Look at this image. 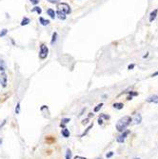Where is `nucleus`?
<instances>
[{
	"label": "nucleus",
	"mask_w": 158,
	"mask_h": 159,
	"mask_svg": "<svg viewBox=\"0 0 158 159\" xmlns=\"http://www.w3.org/2000/svg\"><path fill=\"white\" fill-rule=\"evenodd\" d=\"M132 121V118L131 116H129V115L123 116L122 118H120L119 120L117 121V123L115 125L116 130L119 133L124 132L125 130H127V128L130 126Z\"/></svg>",
	"instance_id": "1"
},
{
	"label": "nucleus",
	"mask_w": 158,
	"mask_h": 159,
	"mask_svg": "<svg viewBox=\"0 0 158 159\" xmlns=\"http://www.w3.org/2000/svg\"><path fill=\"white\" fill-rule=\"evenodd\" d=\"M58 11H60L62 13H64L65 14H68L71 13V9H70V6L66 3H62V4H59L58 5Z\"/></svg>",
	"instance_id": "2"
},
{
	"label": "nucleus",
	"mask_w": 158,
	"mask_h": 159,
	"mask_svg": "<svg viewBox=\"0 0 158 159\" xmlns=\"http://www.w3.org/2000/svg\"><path fill=\"white\" fill-rule=\"evenodd\" d=\"M131 133V131L130 130H125L124 132H122V133L118 136L117 138H116V141L118 142V143H124V141H125V139H126V137L129 135Z\"/></svg>",
	"instance_id": "3"
},
{
	"label": "nucleus",
	"mask_w": 158,
	"mask_h": 159,
	"mask_svg": "<svg viewBox=\"0 0 158 159\" xmlns=\"http://www.w3.org/2000/svg\"><path fill=\"white\" fill-rule=\"evenodd\" d=\"M48 53H49V50H48L47 46L42 44L40 46V53H39V57H40L41 59H45L48 56Z\"/></svg>",
	"instance_id": "4"
},
{
	"label": "nucleus",
	"mask_w": 158,
	"mask_h": 159,
	"mask_svg": "<svg viewBox=\"0 0 158 159\" xmlns=\"http://www.w3.org/2000/svg\"><path fill=\"white\" fill-rule=\"evenodd\" d=\"M158 14V9H155L150 14V22H153Z\"/></svg>",
	"instance_id": "5"
},
{
	"label": "nucleus",
	"mask_w": 158,
	"mask_h": 159,
	"mask_svg": "<svg viewBox=\"0 0 158 159\" xmlns=\"http://www.w3.org/2000/svg\"><path fill=\"white\" fill-rule=\"evenodd\" d=\"M146 101L149 102V103L153 102V103H155V104H158V95L154 94V95H152V96H151V97L148 98Z\"/></svg>",
	"instance_id": "6"
},
{
	"label": "nucleus",
	"mask_w": 158,
	"mask_h": 159,
	"mask_svg": "<svg viewBox=\"0 0 158 159\" xmlns=\"http://www.w3.org/2000/svg\"><path fill=\"white\" fill-rule=\"evenodd\" d=\"M61 134H62V136H63V137H65V138H69V137H70V135H71L70 130H68L67 128L62 129V130H61Z\"/></svg>",
	"instance_id": "7"
},
{
	"label": "nucleus",
	"mask_w": 158,
	"mask_h": 159,
	"mask_svg": "<svg viewBox=\"0 0 158 159\" xmlns=\"http://www.w3.org/2000/svg\"><path fill=\"white\" fill-rule=\"evenodd\" d=\"M0 81H1V84L4 88L7 86V75H6V74L3 73L1 75H0Z\"/></svg>",
	"instance_id": "8"
},
{
	"label": "nucleus",
	"mask_w": 158,
	"mask_h": 159,
	"mask_svg": "<svg viewBox=\"0 0 158 159\" xmlns=\"http://www.w3.org/2000/svg\"><path fill=\"white\" fill-rule=\"evenodd\" d=\"M134 122L135 124H140L142 122V116L140 113H137L135 114V117H134Z\"/></svg>",
	"instance_id": "9"
},
{
	"label": "nucleus",
	"mask_w": 158,
	"mask_h": 159,
	"mask_svg": "<svg viewBox=\"0 0 158 159\" xmlns=\"http://www.w3.org/2000/svg\"><path fill=\"white\" fill-rule=\"evenodd\" d=\"M113 108L117 109V110H122V109L124 108V104L121 103V102H118V103H114L113 105Z\"/></svg>",
	"instance_id": "10"
},
{
	"label": "nucleus",
	"mask_w": 158,
	"mask_h": 159,
	"mask_svg": "<svg viewBox=\"0 0 158 159\" xmlns=\"http://www.w3.org/2000/svg\"><path fill=\"white\" fill-rule=\"evenodd\" d=\"M56 14H57V16H58L59 19H62V20L66 19V14H65L64 13L60 12V11H57V12H56Z\"/></svg>",
	"instance_id": "11"
},
{
	"label": "nucleus",
	"mask_w": 158,
	"mask_h": 159,
	"mask_svg": "<svg viewBox=\"0 0 158 159\" xmlns=\"http://www.w3.org/2000/svg\"><path fill=\"white\" fill-rule=\"evenodd\" d=\"M47 13H48V14L50 15L53 19H54V17H55V15H56V14L54 13V11L53 10H52V9H49L48 11H47Z\"/></svg>",
	"instance_id": "12"
},
{
	"label": "nucleus",
	"mask_w": 158,
	"mask_h": 159,
	"mask_svg": "<svg viewBox=\"0 0 158 159\" xmlns=\"http://www.w3.org/2000/svg\"><path fill=\"white\" fill-rule=\"evenodd\" d=\"M93 124H91L90 126H89V127H88V128L86 129V131H85V132H84V133H83L81 134V137H84V136H85V135H86V134H87V133H88L89 132L91 131V129H93Z\"/></svg>",
	"instance_id": "13"
},
{
	"label": "nucleus",
	"mask_w": 158,
	"mask_h": 159,
	"mask_svg": "<svg viewBox=\"0 0 158 159\" xmlns=\"http://www.w3.org/2000/svg\"><path fill=\"white\" fill-rule=\"evenodd\" d=\"M65 157H66V159H73L72 158V151L70 150V149H67Z\"/></svg>",
	"instance_id": "14"
},
{
	"label": "nucleus",
	"mask_w": 158,
	"mask_h": 159,
	"mask_svg": "<svg viewBox=\"0 0 158 159\" xmlns=\"http://www.w3.org/2000/svg\"><path fill=\"white\" fill-rule=\"evenodd\" d=\"M39 20H40V22H41V24H42L43 26H47V25L50 24V21H49V20H46V19H44L43 17H40V18H39Z\"/></svg>",
	"instance_id": "15"
},
{
	"label": "nucleus",
	"mask_w": 158,
	"mask_h": 159,
	"mask_svg": "<svg viewBox=\"0 0 158 159\" xmlns=\"http://www.w3.org/2000/svg\"><path fill=\"white\" fill-rule=\"evenodd\" d=\"M5 69H6V64L5 62L2 60V59H0V71H5Z\"/></svg>",
	"instance_id": "16"
},
{
	"label": "nucleus",
	"mask_w": 158,
	"mask_h": 159,
	"mask_svg": "<svg viewBox=\"0 0 158 159\" xmlns=\"http://www.w3.org/2000/svg\"><path fill=\"white\" fill-rule=\"evenodd\" d=\"M103 105H104L103 103H100V104H98V105H97V106H96V107L94 108L93 112H94V113H98V112L100 111V109H101V108L103 107Z\"/></svg>",
	"instance_id": "17"
},
{
	"label": "nucleus",
	"mask_w": 158,
	"mask_h": 159,
	"mask_svg": "<svg viewBox=\"0 0 158 159\" xmlns=\"http://www.w3.org/2000/svg\"><path fill=\"white\" fill-rule=\"evenodd\" d=\"M29 23H30V19H29L28 17H24L23 20H22V22H21V25H22V26H25V25H28Z\"/></svg>",
	"instance_id": "18"
},
{
	"label": "nucleus",
	"mask_w": 158,
	"mask_h": 159,
	"mask_svg": "<svg viewBox=\"0 0 158 159\" xmlns=\"http://www.w3.org/2000/svg\"><path fill=\"white\" fill-rule=\"evenodd\" d=\"M32 12H37L38 13V14H40L41 13H42V10L39 8V7H34L33 10H32Z\"/></svg>",
	"instance_id": "19"
},
{
	"label": "nucleus",
	"mask_w": 158,
	"mask_h": 159,
	"mask_svg": "<svg viewBox=\"0 0 158 159\" xmlns=\"http://www.w3.org/2000/svg\"><path fill=\"white\" fill-rule=\"evenodd\" d=\"M15 113L16 114H19L20 113V103H17V105H16V107H15Z\"/></svg>",
	"instance_id": "20"
},
{
	"label": "nucleus",
	"mask_w": 158,
	"mask_h": 159,
	"mask_svg": "<svg viewBox=\"0 0 158 159\" xmlns=\"http://www.w3.org/2000/svg\"><path fill=\"white\" fill-rule=\"evenodd\" d=\"M69 122H71V118H68V117L62 118V120H61V123H63V124H68Z\"/></svg>",
	"instance_id": "21"
},
{
	"label": "nucleus",
	"mask_w": 158,
	"mask_h": 159,
	"mask_svg": "<svg viewBox=\"0 0 158 159\" xmlns=\"http://www.w3.org/2000/svg\"><path fill=\"white\" fill-rule=\"evenodd\" d=\"M99 117H101L102 119H105V120H109V119H110V115H108V114H105V113H102V114H100V116Z\"/></svg>",
	"instance_id": "22"
},
{
	"label": "nucleus",
	"mask_w": 158,
	"mask_h": 159,
	"mask_svg": "<svg viewBox=\"0 0 158 159\" xmlns=\"http://www.w3.org/2000/svg\"><path fill=\"white\" fill-rule=\"evenodd\" d=\"M56 37H57V34L56 33H53V39H52V44H54V42L56 41Z\"/></svg>",
	"instance_id": "23"
},
{
	"label": "nucleus",
	"mask_w": 158,
	"mask_h": 159,
	"mask_svg": "<svg viewBox=\"0 0 158 159\" xmlns=\"http://www.w3.org/2000/svg\"><path fill=\"white\" fill-rule=\"evenodd\" d=\"M128 93H129V94H130L131 96H132V97L138 95V93H137V92H128Z\"/></svg>",
	"instance_id": "24"
},
{
	"label": "nucleus",
	"mask_w": 158,
	"mask_h": 159,
	"mask_svg": "<svg viewBox=\"0 0 158 159\" xmlns=\"http://www.w3.org/2000/svg\"><path fill=\"white\" fill-rule=\"evenodd\" d=\"M113 154H114L113 152H110V153H108L106 154V157H107V158H111V157L113 156Z\"/></svg>",
	"instance_id": "25"
},
{
	"label": "nucleus",
	"mask_w": 158,
	"mask_h": 159,
	"mask_svg": "<svg viewBox=\"0 0 158 159\" xmlns=\"http://www.w3.org/2000/svg\"><path fill=\"white\" fill-rule=\"evenodd\" d=\"M7 33H8L7 30H3L2 32H0V37H1V36H4V35H6V34H7Z\"/></svg>",
	"instance_id": "26"
},
{
	"label": "nucleus",
	"mask_w": 158,
	"mask_h": 159,
	"mask_svg": "<svg viewBox=\"0 0 158 159\" xmlns=\"http://www.w3.org/2000/svg\"><path fill=\"white\" fill-rule=\"evenodd\" d=\"M73 159H87L86 157H83V156H80V155H76L73 157Z\"/></svg>",
	"instance_id": "27"
},
{
	"label": "nucleus",
	"mask_w": 158,
	"mask_h": 159,
	"mask_svg": "<svg viewBox=\"0 0 158 159\" xmlns=\"http://www.w3.org/2000/svg\"><path fill=\"white\" fill-rule=\"evenodd\" d=\"M48 1L50 3H53V4H56V3L59 2V0H48Z\"/></svg>",
	"instance_id": "28"
},
{
	"label": "nucleus",
	"mask_w": 158,
	"mask_h": 159,
	"mask_svg": "<svg viewBox=\"0 0 158 159\" xmlns=\"http://www.w3.org/2000/svg\"><path fill=\"white\" fill-rule=\"evenodd\" d=\"M39 1H40V0H31V2L34 4V5H36V4H38L39 3Z\"/></svg>",
	"instance_id": "29"
},
{
	"label": "nucleus",
	"mask_w": 158,
	"mask_h": 159,
	"mask_svg": "<svg viewBox=\"0 0 158 159\" xmlns=\"http://www.w3.org/2000/svg\"><path fill=\"white\" fill-rule=\"evenodd\" d=\"M89 120H90V119H89V118H86V119H84V120L82 121V124H83V125H85V124H88V123H89Z\"/></svg>",
	"instance_id": "30"
},
{
	"label": "nucleus",
	"mask_w": 158,
	"mask_h": 159,
	"mask_svg": "<svg viewBox=\"0 0 158 159\" xmlns=\"http://www.w3.org/2000/svg\"><path fill=\"white\" fill-rule=\"evenodd\" d=\"M135 67V65L134 64H131V65H129V66H128V69H129V70H133V68Z\"/></svg>",
	"instance_id": "31"
},
{
	"label": "nucleus",
	"mask_w": 158,
	"mask_h": 159,
	"mask_svg": "<svg viewBox=\"0 0 158 159\" xmlns=\"http://www.w3.org/2000/svg\"><path fill=\"white\" fill-rule=\"evenodd\" d=\"M98 124H99V125H102L103 124V119L101 117L98 118Z\"/></svg>",
	"instance_id": "32"
},
{
	"label": "nucleus",
	"mask_w": 158,
	"mask_h": 159,
	"mask_svg": "<svg viewBox=\"0 0 158 159\" xmlns=\"http://www.w3.org/2000/svg\"><path fill=\"white\" fill-rule=\"evenodd\" d=\"M157 75H158V71L155 72L154 74H152V77H155V76H157Z\"/></svg>",
	"instance_id": "33"
},
{
	"label": "nucleus",
	"mask_w": 158,
	"mask_h": 159,
	"mask_svg": "<svg viewBox=\"0 0 158 159\" xmlns=\"http://www.w3.org/2000/svg\"><path fill=\"white\" fill-rule=\"evenodd\" d=\"M59 126H60L61 128H63V129L66 128V124H63V123H60V125H59Z\"/></svg>",
	"instance_id": "34"
},
{
	"label": "nucleus",
	"mask_w": 158,
	"mask_h": 159,
	"mask_svg": "<svg viewBox=\"0 0 158 159\" xmlns=\"http://www.w3.org/2000/svg\"><path fill=\"white\" fill-rule=\"evenodd\" d=\"M149 55H150V53H147V54H145V55L143 56V58H147V57L149 56Z\"/></svg>",
	"instance_id": "35"
},
{
	"label": "nucleus",
	"mask_w": 158,
	"mask_h": 159,
	"mask_svg": "<svg viewBox=\"0 0 158 159\" xmlns=\"http://www.w3.org/2000/svg\"><path fill=\"white\" fill-rule=\"evenodd\" d=\"M132 96H131V95H129L127 97V100H132Z\"/></svg>",
	"instance_id": "36"
},
{
	"label": "nucleus",
	"mask_w": 158,
	"mask_h": 159,
	"mask_svg": "<svg viewBox=\"0 0 158 159\" xmlns=\"http://www.w3.org/2000/svg\"><path fill=\"white\" fill-rule=\"evenodd\" d=\"M92 116H93V113H89V116H88V118H89V119H90V118H91Z\"/></svg>",
	"instance_id": "37"
},
{
	"label": "nucleus",
	"mask_w": 158,
	"mask_h": 159,
	"mask_svg": "<svg viewBox=\"0 0 158 159\" xmlns=\"http://www.w3.org/2000/svg\"><path fill=\"white\" fill-rule=\"evenodd\" d=\"M85 110H86V109H85V108H84V109H83V110H82V112H81V113H80V114H79V115H80V116H81V115H82V114H83V113H84V112H85Z\"/></svg>",
	"instance_id": "38"
},
{
	"label": "nucleus",
	"mask_w": 158,
	"mask_h": 159,
	"mask_svg": "<svg viewBox=\"0 0 158 159\" xmlns=\"http://www.w3.org/2000/svg\"><path fill=\"white\" fill-rule=\"evenodd\" d=\"M2 142H3V140H2V138H0V145L2 144Z\"/></svg>",
	"instance_id": "39"
},
{
	"label": "nucleus",
	"mask_w": 158,
	"mask_h": 159,
	"mask_svg": "<svg viewBox=\"0 0 158 159\" xmlns=\"http://www.w3.org/2000/svg\"><path fill=\"white\" fill-rule=\"evenodd\" d=\"M96 159H102V157H97Z\"/></svg>",
	"instance_id": "40"
},
{
	"label": "nucleus",
	"mask_w": 158,
	"mask_h": 159,
	"mask_svg": "<svg viewBox=\"0 0 158 159\" xmlns=\"http://www.w3.org/2000/svg\"><path fill=\"white\" fill-rule=\"evenodd\" d=\"M133 159H140L139 157H135V158H133Z\"/></svg>",
	"instance_id": "41"
}]
</instances>
